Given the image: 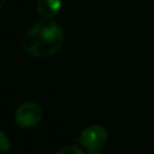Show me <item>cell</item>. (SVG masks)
I'll return each mask as SVG.
<instances>
[{
  "mask_svg": "<svg viewBox=\"0 0 154 154\" xmlns=\"http://www.w3.org/2000/svg\"><path fill=\"white\" fill-rule=\"evenodd\" d=\"M64 42V32L53 19H43L34 24L23 37V48L30 55L46 58L57 53Z\"/></svg>",
  "mask_w": 154,
  "mask_h": 154,
  "instance_id": "6da1fadb",
  "label": "cell"
},
{
  "mask_svg": "<svg viewBox=\"0 0 154 154\" xmlns=\"http://www.w3.org/2000/svg\"><path fill=\"white\" fill-rule=\"evenodd\" d=\"M108 138L107 130L100 124H93L87 126L77 138V142L90 152H95L102 148Z\"/></svg>",
  "mask_w": 154,
  "mask_h": 154,
  "instance_id": "7a4b0ae2",
  "label": "cell"
},
{
  "mask_svg": "<svg viewBox=\"0 0 154 154\" xmlns=\"http://www.w3.org/2000/svg\"><path fill=\"white\" fill-rule=\"evenodd\" d=\"M42 114L43 113L40 105L36 102H24L17 108L14 113V122L19 128L30 129L40 123Z\"/></svg>",
  "mask_w": 154,
  "mask_h": 154,
  "instance_id": "3957f363",
  "label": "cell"
},
{
  "mask_svg": "<svg viewBox=\"0 0 154 154\" xmlns=\"http://www.w3.org/2000/svg\"><path fill=\"white\" fill-rule=\"evenodd\" d=\"M61 0H38L37 12L46 19H53L61 10Z\"/></svg>",
  "mask_w": 154,
  "mask_h": 154,
  "instance_id": "277c9868",
  "label": "cell"
},
{
  "mask_svg": "<svg viewBox=\"0 0 154 154\" xmlns=\"http://www.w3.org/2000/svg\"><path fill=\"white\" fill-rule=\"evenodd\" d=\"M11 149V141L4 131H0V152L7 153Z\"/></svg>",
  "mask_w": 154,
  "mask_h": 154,
  "instance_id": "5b68a950",
  "label": "cell"
},
{
  "mask_svg": "<svg viewBox=\"0 0 154 154\" xmlns=\"http://www.w3.org/2000/svg\"><path fill=\"white\" fill-rule=\"evenodd\" d=\"M57 154H84V152L77 146H65Z\"/></svg>",
  "mask_w": 154,
  "mask_h": 154,
  "instance_id": "8992f818",
  "label": "cell"
},
{
  "mask_svg": "<svg viewBox=\"0 0 154 154\" xmlns=\"http://www.w3.org/2000/svg\"><path fill=\"white\" fill-rule=\"evenodd\" d=\"M6 4V0H0V8Z\"/></svg>",
  "mask_w": 154,
  "mask_h": 154,
  "instance_id": "52a82bcc",
  "label": "cell"
}]
</instances>
